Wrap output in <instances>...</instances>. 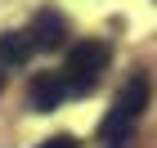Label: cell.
<instances>
[{
    "label": "cell",
    "mask_w": 157,
    "mask_h": 148,
    "mask_svg": "<svg viewBox=\"0 0 157 148\" xmlns=\"http://www.w3.org/2000/svg\"><path fill=\"white\" fill-rule=\"evenodd\" d=\"M108 45L103 40H81V45H72V54H67V67H63V85H67V94H90V90L99 85V76L108 72Z\"/></svg>",
    "instance_id": "6da1fadb"
},
{
    "label": "cell",
    "mask_w": 157,
    "mask_h": 148,
    "mask_svg": "<svg viewBox=\"0 0 157 148\" xmlns=\"http://www.w3.org/2000/svg\"><path fill=\"white\" fill-rule=\"evenodd\" d=\"M144 108H148V76L135 72L130 81L121 85V94L112 99L108 117H103V139H108V144L126 139V135H130V126L139 121V112H144Z\"/></svg>",
    "instance_id": "7a4b0ae2"
},
{
    "label": "cell",
    "mask_w": 157,
    "mask_h": 148,
    "mask_svg": "<svg viewBox=\"0 0 157 148\" xmlns=\"http://www.w3.org/2000/svg\"><path fill=\"white\" fill-rule=\"evenodd\" d=\"M63 36H67V23H63V13H49V9H40L32 18V27H27L32 49H59Z\"/></svg>",
    "instance_id": "3957f363"
},
{
    "label": "cell",
    "mask_w": 157,
    "mask_h": 148,
    "mask_svg": "<svg viewBox=\"0 0 157 148\" xmlns=\"http://www.w3.org/2000/svg\"><path fill=\"white\" fill-rule=\"evenodd\" d=\"M27 99H32L36 112H54L63 99H67V85H63L59 72H40L36 81H32V90H27Z\"/></svg>",
    "instance_id": "277c9868"
},
{
    "label": "cell",
    "mask_w": 157,
    "mask_h": 148,
    "mask_svg": "<svg viewBox=\"0 0 157 148\" xmlns=\"http://www.w3.org/2000/svg\"><path fill=\"white\" fill-rule=\"evenodd\" d=\"M32 54H36V49H32L27 32H5V36H0V67H18V63H27Z\"/></svg>",
    "instance_id": "5b68a950"
},
{
    "label": "cell",
    "mask_w": 157,
    "mask_h": 148,
    "mask_svg": "<svg viewBox=\"0 0 157 148\" xmlns=\"http://www.w3.org/2000/svg\"><path fill=\"white\" fill-rule=\"evenodd\" d=\"M40 148H81V144H76L72 135H54V139H45Z\"/></svg>",
    "instance_id": "8992f818"
},
{
    "label": "cell",
    "mask_w": 157,
    "mask_h": 148,
    "mask_svg": "<svg viewBox=\"0 0 157 148\" xmlns=\"http://www.w3.org/2000/svg\"><path fill=\"white\" fill-rule=\"evenodd\" d=\"M0 85H5V72H0Z\"/></svg>",
    "instance_id": "52a82bcc"
}]
</instances>
